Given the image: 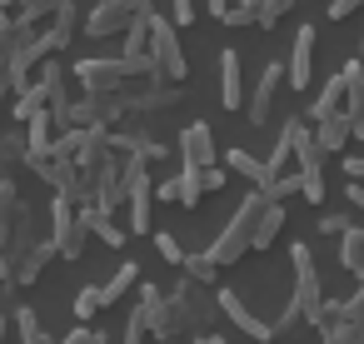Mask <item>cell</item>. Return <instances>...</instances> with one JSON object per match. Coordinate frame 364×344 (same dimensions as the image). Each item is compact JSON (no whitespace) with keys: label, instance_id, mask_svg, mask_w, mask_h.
<instances>
[{"label":"cell","instance_id":"1","mask_svg":"<svg viewBox=\"0 0 364 344\" xmlns=\"http://www.w3.org/2000/svg\"><path fill=\"white\" fill-rule=\"evenodd\" d=\"M259 215H264V195L255 190V195H250V200L235 210V220L225 225V235H220V240H215L205 254H210L215 264H235L245 249H255V225H259Z\"/></svg>","mask_w":364,"mask_h":344},{"label":"cell","instance_id":"2","mask_svg":"<svg viewBox=\"0 0 364 344\" xmlns=\"http://www.w3.org/2000/svg\"><path fill=\"white\" fill-rule=\"evenodd\" d=\"M205 314H210V304H205V299L190 289V279H185V284H175V294H165L160 319H155V334H160V339H180V334H190Z\"/></svg>","mask_w":364,"mask_h":344},{"label":"cell","instance_id":"3","mask_svg":"<svg viewBox=\"0 0 364 344\" xmlns=\"http://www.w3.org/2000/svg\"><path fill=\"white\" fill-rule=\"evenodd\" d=\"M289 259H294V304H299V314L309 319V324H319L324 329V289H319V274H314V254H309V244H294L289 249Z\"/></svg>","mask_w":364,"mask_h":344},{"label":"cell","instance_id":"4","mask_svg":"<svg viewBox=\"0 0 364 344\" xmlns=\"http://www.w3.org/2000/svg\"><path fill=\"white\" fill-rule=\"evenodd\" d=\"M140 16H150V0H105V6L90 16V36H110V31H130Z\"/></svg>","mask_w":364,"mask_h":344},{"label":"cell","instance_id":"5","mask_svg":"<svg viewBox=\"0 0 364 344\" xmlns=\"http://www.w3.org/2000/svg\"><path fill=\"white\" fill-rule=\"evenodd\" d=\"M85 230H90L85 215H75V210H70V195H60V200H55V249H60L65 259H75V254L85 249Z\"/></svg>","mask_w":364,"mask_h":344},{"label":"cell","instance_id":"6","mask_svg":"<svg viewBox=\"0 0 364 344\" xmlns=\"http://www.w3.org/2000/svg\"><path fill=\"white\" fill-rule=\"evenodd\" d=\"M150 55H155V65H160V75H165V80H180V75H185L180 41H175V31H170L165 21H150Z\"/></svg>","mask_w":364,"mask_h":344},{"label":"cell","instance_id":"7","mask_svg":"<svg viewBox=\"0 0 364 344\" xmlns=\"http://www.w3.org/2000/svg\"><path fill=\"white\" fill-rule=\"evenodd\" d=\"M180 150H185V165H190V170H210V165H215V135H210V125H205V120L185 125Z\"/></svg>","mask_w":364,"mask_h":344},{"label":"cell","instance_id":"8","mask_svg":"<svg viewBox=\"0 0 364 344\" xmlns=\"http://www.w3.org/2000/svg\"><path fill=\"white\" fill-rule=\"evenodd\" d=\"M215 304H220V309H225V314H230V319H235V324H240V329H245L250 339H264V344L274 339V324L255 319V314H250V304H245V299H240L235 289H220V294H215Z\"/></svg>","mask_w":364,"mask_h":344},{"label":"cell","instance_id":"9","mask_svg":"<svg viewBox=\"0 0 364 344\" xmlns=\"http://www.w3.org/2000/svg\"><path fill=\"white\" fill-rule=\"evenodd\" d=\"M289 6H294V0H240L225 21H230V26H274Z\"/></svg>","mask_w":364,"mask_h":344},{"label":"cell","instance_id":"10","mask_svg":"<svg viewBox=\"0 0 364 344\" xmlns=\"http://www.w3.org/2000/svg\"><path fill=\"white\" fill-rule=\"evenodd\" d=\"M284 75H289V70H284L279 60H269V65H264V75H259V85H255V100H250V120H255V125H264V120H269V105H274V95H279Z\"/></svg>","mask_w":364,"mask_h":344},{"label":"cell","instance_id":"11","mask_svg":"<svg viewBox=\"0 0 364 344\" xmlns=\"http://www.w3.org/2000/svg\"><path fill=\"white\" fill-rule=\"evenodd\" d=\"M309 60H314V26H299V36H294V55H289V85H294V90L309 85Z\"/></svg>","mask_w":364,"mask_h":344},{"label":"cell","instance_id":"12","mask_svg":"<svg viewBox=\"0 0 364 344\" xmlns=\"http://www.w3.org/2000/svg\"><path fill=\"white\" fill-rule=\"evenodd\" d=\"M344 95H349V75L339 70L334 80H324V90H319V95H314V105H309L314 125H319V120H329V115H339V110H344Z\"/></svg>","mask_w":364,"mask_h":344},{"label":"cell","instance_id":"13","mask_svg":"<svg viewBox=\"0 0 364 344\" xmlns=\"http://www.w3.org/2000/svg\"><path fill=\"white\" fill-rule=\"evenodd\" d=\"M344 75H349L344 110H349V120H354V140H364V60H349V65H344Z\"/></svg>","mask_w":364,"mask_h":344},{"label":"cell","instance_id":"14","mask_svg":"<svg viewBox=\"0 0 364 344\" xmlns=\"http://www.w3.org/2000/svg\"><path fill=\"white\" fill-rule=\"evenodd\" d=\"M314 140L324 145V155H334V150H344V145L354 140V120H349V110H339V115H329V120H319V130H314Z\"/></svg>","mask_w":364,"mask_h":344},{"label":"cell","instance_id":"15","mask_svg":"<svg viewBox=\"0 0 364 344\" xmlns=\"http://www.w3.org/2000/svg\"><path fill=\"white\" fill-rule=\"evenodd\" d=\"M225 165H230V170H240V175H245V180H250V185L259 190V195H264V190H269V185L279 180V175H274L269 165H259V160H255V155H245V150H230V155H225Z\"/></svg>","mask_w":364,"mask_h":344},{"label":"cell","instance_id":"16","mask_svg":"<svg viewBox=\"0 0 364 344\" xmlns=\"http://www.w3.org/2000/svg\"><path fill=\"white\" fill-rule=\"evenodd\" d=\"M294 160H299V175H314V170H324V145L294 120Z\"/></svg>","mask_w":364,"mask_h":344},{"label":"cell","instance_id":"17","mask_svg":"<svg viewBox=\"0 0 364 344\" xmlns=\"http://www.w3.org/2000/svg\"><path fill=\"white\" fill-rule=\"evenodd\" d=\"M339 264L364 279V225H349V230L339 235Z\"/></svg>","mask_w":364,"mask_h":344},{"label":"cell","instance_id":"18","mask_svg":"<svg viewBox=\"0 0 364 344\" xmlns=\"http://www.w3.org/2000/svg\"><path fill=\"white\" fill-rule=\"evenodd\" d=\"M220 100H225V110L240 105V55L235 50L220 55Z\"/></svg>","mask_w":364,"mask_h":344},{"label":"cell","instance_id":"19","mask_svg":"<svg viewBox=\"0 0 364 344\" xmlns=\"http://www.w3.org/2000/svg\"><path fill=\"white\" fill-rule=\"evenodd\" d=\"M279 225H284V205L264 195V215H259V225H255V249H269V240L279 235Z\"/></svg>","mask_w":364,"mask_h":344},{"label":"cell","instance_id":"20","mask_svg":"<svg viewBox=\"0 0 364 344\" xmlns=\"http://www.w3.org/2000/svg\"><path fill=\"white\" fill-rule=\"evenodd\" d=\"M130 205H135V235H150V180H145V170L130 185Z\"/></svg>","mask_w":364,"mask_h":344},{"label":"cell","instance_id":"21","mask_svg":"<svg viewBox=\"0 0 364 344\" xmlns=\"http://www.w3.org/2000/svg\"><path fill=\"white\" fill-rule=\"evenodd\" d=\"M319 334L324 344H364V324H349V319H329Z\"/></svg>","mask_w":364,"mask_h":344},{"label":"cell","instance_id":"22","mask_svg":"<svg viewBox=\"0 0 364 344\" xmlns=\"http://www.w3.org/2000/svg\"><path fill=\"white\" fill-rule=\"evenodd\" d=\"M16 210H21L16 185H6V180H0V244H6V240H11V230H16Z\"/></svg>","mask_w":364,"mask_h":344},{"label":"cell","instance_id":"23","mask_svg":"<svg viewBox=\"0 0 364 344\" xmlns=\"http://www.w3.org/2000/svg\"><path fill=\"white\" fill-rule=\"evenodd\" d=\"M85 225H90V230H95L105 244H120V240H125V235L110 225V210H100V205H95V210H85Z\"/></svg>","mask_w":364,"mask_h":344},{"label":"cell","instance_id":"24","mask_svg":"<svg viewBox=\"0 0 364 344\" xmlns=\"http://www.w3.org/2000/svg\"><path fill=\"white\" fill-rule=\"evenodd\" d=\"M130 284H135V264H120V274H115L110 284H100V304H115Z\"/></svg>","mask_w":364,"mask_h":344},{"label":"cell","instance_id":"25","mask_svg":"<svg viewBox=\"0 0 364 344\" xmlns=\"http://www.w3.org/2000/svg\"><path fill=\"white\" fill-rule=\"evenodd\" d=\"M16 324H21V344H55V339L36 324V314H31V309H21V314H16Z\"/></svg>","mask_w":364,"mask_h":344},{"label":"cell","instance_id":"26","mask_svg":"<svg viewBox=\"0 0 364 344\" xmlns=\"http://www.w3.org/2000/svg\"><path fill=\"white\" fill-rule=\"evenodd\" d=\"M60 6H65V0H26V6H21V21H16V26H36V21H41L46 11H60Z\"/></svg>","mask_w":364,"mask_h":344},{"label":"cell","instance_id":"27","mask_svg":"<svg viewBox=\"0 0 364 344\" xmlns=\"http://www.w3.org/2000/svg\"><path fill=\"white\" fill-rule=\"evenodd\" d=\"M185 269H190V279H200V284H210L220 264H215L210 254H190V259H185Z\"/></svg>","mask_w":364,"mask_h":344},{"label":"cell","instance_id":"28","mask_svg":"<svg viewBox=\"0 0 364 344\" xmlns=\"http://www.w3.org/2000/svg\"><path fill=\"white\" fill-rule=\"evenodd\" d=\"M299 180H304V190H299V195H304L309 205H319V200H324V170H314V175H299Z\"/></svg>","mask_w":364,"mask_h":344},{"label":"cell","instance_id":"29","mask_svg":"<svg viewBox=\"0 0 364 344\" xmlns=\"http://www.w3.org/2000/svg\"><path fill=\"white\" fill-rule=\"evenodd\" d=\"M155 249H160V254H165L170 264H185V259H190V254H185L180 244H175V235H155Z\"/></svg>","mask_w":364,"mask_h":344},{"label":"cell","instance_id":"30","mask_svg":"<svg viewBox=\"0 0 364 344\" xmlns=\"http://www.w3.org/2000/svg\"><path fill=\"white\" fill-rule=\"evenodd\" d=\"M95 309H100V289H80V294H75V314H80V319H90Z\"/></svg>","mask_w":364,"mask_h":344},{"label":"cell","instance_id":"31","mask_svg":"<svg viewBox=\"0 0 364 344\" xmlns=\"http://www.w3.org/2000/svg\"><path fill=\"white\" fill-rule=\"evenodd\" d=\"M364 6V0H329V21H344V16H354Z\"/></svg>","mask_w":364,"mask_h":344},{"label":"cell","instance_id":"32","mask_svg":"<svg viewBox=\"0 0 364 344\" xmlns=\"http://www.w3.org/2000/svg\"><path fill=\"white\" fill-rule=\"evenodd\" d=\"M344 230H349L344 215H324V220H319V235H344Z\"/></svg>","mask_w":364,"mask_h":344},{"label":"cell","instance_id":"33","mask_svg":"<svg viewBox=\"0 0 364 344\" xmlns=\"http://www.w3.org/2000/svg\"><path fill=\"white\" fill-rule=\"evenodd\" d=\"M195 21V0H175V26H190Z\"/></svg>","mask_w":364,"mask_h":344},{"label":"cell","instance_id":"34","mask_svg":"<svg viewBox=\"0 0 364 344\" xmlns=\"http://www.w3.org/2000/svg\"><path fill=\"white\" fill-rule=\"evenodd\" d=\"M60 344H105V339H100L95 329H75V334H70V339H60Z\"/></svg>","mask_w":364,"mask_h":344},{"label":"cell","instance_id":"35","mask_svg":"<svg viewBox=\"0 0 364 344\" xmlns=\"http://www.w3.org/2000/svg\"><path fill=\"white\" fill-rule=\"evenodd\" d=\"M344 175H349V180H364V155H349V160H344Z\"/></svg>","mask_w":364,"mask_h":344},{"label":"cell","instance_id":"36","mask_svg":"<svg viewBox=\"0 0 364 344\" xmlns=\"http://www.w3.org/2000/svg\"><path fill=\"white\" fill-rule=\"evenodd\" d=\"M344 195H349V205H359V210H364V180H349V185H344Z\"/></svg>","mask_w":364,"mask_h":344},{"label":"cell","instance_id":"37","mask_svg":"<svg viewBox=\"0 0 364 344\" xmlns=\"http://www.w3.org/2000/svg\"><path fill=\"white\" fill-rule=\"evenodd\" d=\"M220 185H225V175H220V170L210 165V170H205V190H220Z\"/></svg>","mask_w":364,"mask_h":344},{"label":"cell","instance_id":"38","mask_svg":"<svg viewBox=\"0 0 364 344\" xmlns=\"http://www.w3.org/2000/svg\"><path fill=\"white\" fill-rule=\"evenodd\" d=\"M210 16H220V21H225V16H230V0H210Z\"/></svg>","mask_w":364,"mask_h":344},{"label":"cell","instance_id":"39","mask_svg":"<svg viewBox=\"0 0 364 344\" xmlns=\"http://www.w3.org/2000/svg\"><path fill=\"white\" fill-rule=\"evenodd\" d=\"M195 344H215V334H205V339H195Z\"/></svg>","mask_w":364,"mask_h":344},{"label":"cell","instance_id":"40","mask_svg":"<svg viewBox=\"0 0 364 344\" xmlns=\"http://www.w3.org/2000/svg\"><path fill=\"white\" fill-rule=\"evenodd\" d=\"M359 60H364V36H359Z\"/></svg>","mask_w":364,"mask_h":344},{"label":"cell","instance_id":"41","mask_svg":"<svg viewBox=\"0 0 364 344\" xmlns=\"http://www.w3.org/2000/svg\"><path fill=\"white\" fill-rule=\"evenodd\" d=\"M0 334H6V319H0Z\"/></svg>","mask_w":364,"mask_h":344},{"label":"cell","instance_id":"42","mask_svg":"<svg viewBox=\"0 0 364 344\" xmlns=\"http://www.w3.org/2000/svg\"><path fill=\"white\" fill-rule=\"evenodd\" d=\"M215 344H230V339H215Z\"/></svg>","mask_w":364,"mask_h":344},{"label":"cell","instance_id":"43","mask_svg":"<svg viewBox=\"0 0 364 344\" xmlns=\"http://www.w3.org/2000/svg\"><path fill=\"white\" fill-rule=\"evenodd\" d=\"M0 6H6V0H0Z\"/></svg>","mask_w":364,"mask_h":344},{"label":"cell","instance_id":"44","mask_svg":"<svg viewBox=\"0 0 364 344\" xmlns=\"http://www.w3.org/2000/svg\"><path fill=\"white\" fill-rule=\"evenodd\" d=\"M359 284H364V279H359Z\"/></svg>","mask_w":364,"mask_h":344}]
</instances>
